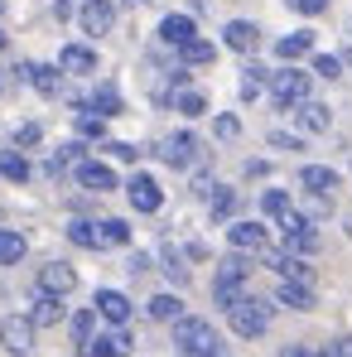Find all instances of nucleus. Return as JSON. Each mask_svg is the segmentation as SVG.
I'll use <instances>...</instances> for the list:
<instances>
[{
  "label": "nucleus",
  "mask_w": 352,
  "mask_h": 357,
  "mask_svg": "<svg viewBox=\"0 0 352 357\" xmlns=\"http://www.w3.org/2000/svg\"><path fill=\"white\" fill-rule=\"evenodd\" d=\"M174 348L183 357H222V343H217V328L198 314H183L174 319Z\"/></svg>",
  "instance_id": "f257e3e1"
},
{
  "label": "nucleus",
  "mask_w": 352,
  "mask_h": 357,
  "mask_svg": "<svg viewBox=\"0 0 352 357\" xmlns=\"http://www.w3.org/2000/svg\"><path fill=\"white\" fill-rule=\"evenodd\" d=\"M227 324H232L236 338H266V328H270V299L241 295L232 309H227Z\"/></svg>",
  "instance_id": "f03ea898"
},
{
  "label": "nucleus",
  "mask_w": 352,
  "mask_h": 357,
  "mask_svg": "<svg viewBox=\"0 0 352 357\" xmlns=\"http://www.w3.org/2000/svg\"><path fill=\"white\" fill-rule=\"evenodd\" d=\"M246 275H251V266H246V256L232 251L222 266H217V280H213V299L222 304V309H232L236 299L246 295Z\"/></svg>",
  "instance_id": "7ed1b4c3"
},
{
  "label": "nucleus",
  "mask_w": 352,
  "mask_h": 357,
  "mask_svg": "<svg viewBox=\"0 0 352 357\" xmlns=\"http://www.w3.org/2000/svg\"><path fill=\"white\" fill-rule=\"evenodd\" d=\"M270 102L280 112H294L299 102H309V73L285 68V73H270Z\"/></svg>",
  "instance_id": "20e7f679"
},
{
  "label": "nucleus",
  "mask_w": 352,
  "mask_h": 357,
  "mask_svg": "<svg viewBox=\"0 0 352 357\" xmlns=\"http://www.w3.org/2000/svg\"><path fill=\"white\" fill-rule=\"evenodd\" d=\"M280 237H285V251H290V256H314V251H319V227H314L304 213H294V208L280 218Z\"/></svg>",
  "instance_id": "39448f33"
},
{
  "label": "nucleus",
  "mask_w": 352,
  "mask_h": 357,
  "mask_svg": "<svg viewBox=\"0 0 352 357\" xmlns=\"http://www.w3.org/2000/svg\"><path fill=\"white\" fill-rule=\"evenodd\" d=\"M112 24H116V5L112 0H82L77 5V29L82 34L102 39V34H112Z\"/></svg>",
  "instance_id": "423d86ee"
},
{
  "label": "nucleus",
  "mask_w": 352,
  "mask_h": 357,
  "mask_svg": "<svg viewBox=\"0 0 352 357\" xmlns=\"http://www.w3.org/2000/svg\"><path fill=\"white\" fill-rule=\"evenodd\" d=\"M0 343H5L10 353H29V348H34V324H29V314H5V319H0Z\"/></svg>",
  "instance_id": "0eeeda50"
},
{
  "label": "nucleus",
  "mask_w": 352,
  "mask_h": 357,
  "mask_svg": "<svg viewBox=\"0 0 352 357\" xmlns=\"http://www.w3.org/2000/svg\"><path fill=\"white\" fill-rule=\"evenodd\" d=\"M160 155H164V165H174V169L198 165V135H193V130H174V135L160 145Z\"/></svg>",
  "instance_id": "6e6552de"
},
{
  "label": "nucleus",
  "mask_w": 352,
  "mask_h": 357,
  "mask_svg": "<svg viewBox=\"0 0 352 357\" xmlns=\"http://www.w3.org/2000/svg\"><path fill=\"white\" fill-rule=\"evenodd\" d=\"M125 198H130V208H135V213H160V203H164L160 183H155L150 174H130V183H125Z\"/></svg>",
  "instance_id": "1a4fd4ad"
},
{
  "label": "nucleus",
  "mask_w": 352,
  "mask_h": 357,
  "mask_svg": "<svg viewBox=\"0 0 352 357\" xmlns=\"http://www.w3.org/2000/svg\"><path fill=\"white\" fill-rule=\"evenodd\" d=\"M77 285V271L68 266V261H49V266H39V295H68Z\"/></svg>",
  "instance_id": "9d476101"
},
{
  "label": "nucleus",
  "mask_w": 352,
  "mask_h": 357,
  "mask_svg": "<svg viewBox=\"0 0 352 357\" xmlns=\"http://www.w3.org/2000/svg\"><path fill=\"white\" fill-rule=\"evenodd\" d=\"M130 333L125 328H112V333H102V338H92V343H82L77 353L82 357H130Z\"/></svg>",
  "instance_id": "9b49d317"
},
{
  "label": "nucleus",
  "mask_w": 352,
  "mask_h": 357,
  "mask_svg": "<svg viewBox=\"0 0 352 357\" xmlns=\"http://www.w3.org/2000/svg\"><path fill=\"white\" fill-rule=\"evenodd\" d=\"M227 241H232V251L246 256V251H266V246H270V232H266L261 222H232V227H227Z\"/></svg>",
  "instance_id": "f8f14e48"
},
{
  "label": "nucleus",
  "mask_w": 352,
  "mask_h": 357,
  "mask_svg": "<svg viewBox=\"0 0 352 357\" xmlns=\"http://www.w3.org/2000/svg\"><path fill=\"white\" fill-rule=\"evenodd\" d=\"M299 188L314 193V198H328V193L338 188V169H328V165H304V169H299Z\"/></svg>",
  "instance_id": "ddd939ff"
},
{
  "label": "nucleus",
  "mask_w": 352,
  "mask_h": 357,
  "mask_svg": "<svg viewBox=\"0 0 352 357\" xmlns=\"http://www.w3.org/2000/svg\"><path fill=\"white\" fill-rule=\"evenodd\" d=\"M266 266H270L280 280H304V285L314 280V271L304 266V256H290V251H266Z\"/></svg>",
  "instance_id": "4468645a"
},
{
  "label": "nucleus",
  "mask_w": 352,
  "mask_h": 357,
  "mask_svg": "<svg viewBox=\"0 0 352 357\" xmlns=\"http://www.w3.org/2000/svg\"><path fill=\"white\" fill-rule=\"evenodd\" d=\"M222 44H227L232 54H256V44H261V29H256L251 20H232V24L222 29Z\"/></svg>",
  "instance_id": "2eb2a0df"
},
{
  "label": "nucleus",
  "mask_w": 352,
  "mask_h": 357,
  "mask_svg": "<svg viewBox=\"0 0 352 357\" xmlns=\"http://www.w3.org/2000/svg\"><path fill=\"white\" fill-rule=\"evenodd\" d=\"M160 39H164L169 49H183L188 39H198V29H193V15H164V20H160Z\"/></svg>",
  "instance_id": "dca6fc26"
},
{
  "label": "nucleus",
  "mask_w": 352,
  "mask_h": 357,
  "mask_svg": "<svg viewBox=\"0 0 352 357\" xmlns=\"http://www.w3.org/2000/svg\"><path fill=\"white\" fill-rule=\"evenodd\" d=\"M77 183L92 188V193H112V188H116V174H112L102 160H82V165H77Z\"/></svg>",
  "instance_id": "f3484780"
},
{
  "label": "nucleus",
  "mask_w": 352,
  "mask_h": 357,
  "mask_svg": "<svg viewBox=\"0 0 352 357\" xmlns=\"http://www.w3.org/2000/svg\"><path fill=\"white\" fill-rule=\"evenodd\" d=\"M275 304H285V309H314V285H304V280H280L275 285Z\"/></svg>",
  "instance_id": "a211bd4d"
},
{
  "label": "nucleus",
  "mask_w": 352,
  "mask_h": 357,
  "mask_svg": "<svg viewBox=\"0 0 352 357\" xmlns=\"http://www.w3.org/2000/svg\"><path fill=\"white\" fill-rule=\"evenodd\" d=\"M97 314H102L107 324L125 328V319H130V299L121 295V290H97Z\"/></svg>",
  "instance_id": "6ab92c4d"
},
{
  "label": "nucleus",
  "mask_w": 352,
  "mask_h": 357,
  "mask_svg": "<svg viewBox=\"0 0 352 357\" xmlns=\"http://www.w3.org/2000/svg\"><path fill=\"white\" fill-rule=\"evenodd\" d=\"M59 73H77V77H82V73H97V54H92L87 44H68L59 54Z\"/></svg>",
  "instance_id": "aec40b11"
},
{
  "label": "nucleus",
  "mask_w": 352,
  "mask_h": 357,
  "mask_svg": "<svg viewBox=\"0 0 352 357\" xmlns=\"http://www.w3.org/2000/svg\"><path fill=\"white\" fill-rule=\"evenodd\" d=\"M294 121H299V130H314V135H319V130H328L333 112H328L323 102H299V107H294Z\"/></svg>",
  "instance_id": "412c9836"
},
{
  "label": "nucleus",
  "mask_w": 352,
  "mask_h": 357,
  "mask_svg": "<svg viewBox=\"0 0 352 357\" xmlns=\"http://www.w3.org/2000/svg\"><path fill=\"white\" fill-rule=\"evenodd\" d=\"M24 77H29V82H34V92H44V97H59V92H63V73H59V68L29 63V68H24Z\"/></svg>",
  "instance_id": "4be33fe9"
},
{
  "label": "nucleus",
  "mask_w": 352,
  "mask_h": 357,
  "mask_svg": "<svg viewBox=\"0 0 352 357\" xmlns=\"http://www.w3.org/2000/svg\"><path fill=\"white\" fill-rule=\"evenodd\" d=\"M87 112H97V116L107 121V116H121V112H125V102H121V92L112 87V82H102V87L92 92V102H87Z\"/></svg>",
  "instance_id": "5701e85b"
},
{
  "label": "nucleus",
  "mask_w": 352,
  "mask_h": 357,
  "mask_svg": "<svg viewBox=\"0 0 352 357\" xmlns=\"http://www.w3.org/2000/svg\"><path fill=\"white\" fill-rule=\"evenodd\" d=\"M29 324H34V328H54V324H63V304H59V295H39V299H34V309H29Z\"/></svg>",
  "instance_id": "b1692460"
},
{
  "label": "nucleus",
  "mask_w": 352,
  "mask_h": 357,
  "mask_svg": "<svg viewBox=\"0 0 352 357\" xmlns=\"http://www.w3.org/2000/svg\"><path fill=\"white\" fill-rule=\"evenodd\" d=\"M24 251H29L24 232H15V227H0V266H15V261H24Z\"/></svg>",
  "instance_id": "393cba45"
},
{
  "label": "nucleus",
  "mask_w": 352,
  "mask_h": 357,
  "mask_svg": "<svg viewBox=\"0 0 352 357\" xmlns=\"http://www.w3.org/2000/svg\"><path fill=\"white\" fill-rule=\"evenodd\" d=\"M309 49H314V34H309V29H299V34H285V39L275 44V59L294 63V59H304Z\"/></svg>",
  "instance_id": "a878e982"
},
{
  "label": "nucleus",
  "mask_w": 352,
  "mask_h": 357,
  "mask_svg": "<svg viewBox=\"0 0 352 357\" xmlns=\"http://www.w3.org/2000/svg\"><path fill=\"white\" fill-rule=\"evenodd\" d=\"M150 319H155V324H174V319H183V299L178 295H155L150 299Z\"/></svg>",
  "instance_id": "bb28decb"
},
{
  "label": "nucleus",
  "mask_w": 352,
  "mask_h": 357,
  "mask_svg": "<svg viewBox=\"0 0 352 357\" xmlns=\"http://www.w3.org/2000/svg\"><path fill=\"white\" fill-rule=\"evenodd\" d=\"M97 241H102V246H125V241H130V227H125L121 218H102V222H97Z\"/></svg>",
  "instance_id": "cd10ccee"
},
{
  "label": "nucleus",
  "mask_w": 352,
  "mask_h": 357,
  "mask_svg": "<svg viewBox=\"0 0 352 357\" xmlns=\"http://www.w3.org/2000/svg\"><path fill=\"white\" fill-rule=\"evenodd\" d=\"M174 112H183V116H203V112H208V97L193 92V87H183V92H174Z\"/></svg>",
  "instance_id": "c85d7f7f"
},
{
  "label": "nucleus",
  "mask_w": 352,
  "mask_h": 357,
  "mask_svg": "<svg viewBox=\"0 0 352 357\" xmlns=\"http://www.w3.org/2000/svg\"><path fill=\"white\" fill-rule=\"evenodd\" d=\"M68 241H72V246L97 251V246H102V241H97V222H82V218H77V222H68Z\"/></svg>",
  "instance_id": "c756f323"
},
{
  "label": "nucleus",
  "mask_w": 352,
  "mask_h": 357,
  "mask_svg": "<svg viewBox=\"0 0 352 357\" xmlns=\"http://www.w3.org/2000/svg\"><path fill=\"white\" fill-rule=\"evenodd\" d=\"M0 174L10 178V183H24V178H29V160L10 150V155H0Z\"/></svg>",
  "instance_id": "7c9ffc66"
},
{
  "label": "nucleus",
  "mask_w": 352,
  "mask_h": 357,
  "mask_svg": "<svg viewBox=\"0 0 352 357\" xmlns=\"http://www.w3.org/2000/svg\"><path fill=\"white\" fill-rule=\"evenodd\" d=\"M261 208H266V218H285L290 213V193L285 188H266L261 193Z\"/></svg>",
  "instance_id": "2f4dec72"
},
{
  "label": "nucleus",
  "mask_w": 352,
  "mask_h": 357,
  "mask_svg": "<svg viewBox=\"0 0 352 357\" xmlns=\"http://www.w3.org/2000/svg\"><path fill=\"white\" fill-rule=\"evenodd\" d=\"M232 213H236V188H213V218L227 222Z\"/></svg>",
  "instance_id": "473e14b6"
},
{
  "label": "nucleus",
  "mask_w": 352,
  "mask_h": 357,
  "mask_svg": "<svg viewBox=\"0 0 352 357\" xmlns=\"http://www.w3.org/2000/svg\"><path fill=\"white\" fill-rule=\"evenodd\" d=\"M178 54H183V63H213V59H217V49H213L208 39H188Z\"/></svg>",
  "instance_id": "72a5a7b5"
},
{
  "label": "nucleus",
  "mask_w": 352,
  "mask_h": 357,
  "mask_svg": "<svg viewBox=\"0 0 352 357\" xmlns=\"http://www.w3.org/2000/svg\"><path fill=\"white\" fill-rule=\"evenodd\" d=\"M92 328H97V309L72 314V338H77V348H82V343H92Z\"/></svg>",
  "instance_id": "f704fd0d"
},
{
  "label": "nucleus",
  "mask_w": 352,
  "mask_h": 357,
  "mask_svg": "<svg viewBox=\"0 0 352 357\" xmlns=\"http://www.w3.org/2000/svg\"><path fill=\"white\" fill-rule=\"evenodd\" d=\"M266 77H270V73L251 63V68H246V77H241V97H246V102H256V97H261V82H266Z\"/></svg>",
  "instance_id": "c9c22d12"
},
{
  "label": "nucleus",
  "mask_w": 352,
  "mask_h": 357,
  "mask_svg": "<svg viewBox=\"0 0 352 357\" xmlns=\"http://www.w3.org/2000/svg\"><path fill=\"white\" fill-rule=\"evenodd\" d=\"M164 275H169L174 285H188V266H183V256H178L174 246H164Z\"/></svg>",
  "instance_id": "e433bc0d"
},
{
  "label": "nucleus",
  "mask_w": 352,
  "mask_h": 357,
  "mask_svg": "<svg viewBox=\"0 0 352 357\" xmlns=\"http://www.w3.org/2000/svg\"><path fill=\"white\" fill-rule=\"evenodd\" d=\"M314 73H319V77H328V82H333V77H338V73H343V59H333V54H319V59H314Z\"/></svg>",
  "instance_id": "4c0bfd02"
},
{
  "label": "nucleus",
  "mask_w": 352,
  "mask_h": 357,
  "mask_svg": "<svg viewBox=\"0 0 352 357\" xmlns=\"http://www.w3.org/2000/svg\"><path fill=\"white\" fill-rule=\"evenodd\" d=\"M102 130H107V121H102V116H77V135H87V140H102Z\"/></svg>",
  "instance_id": "58836bf2"
},
{
  "label": "nucleus",
  "mask_w": 352,
  "mask_h": 357,
  "mask_svg": "<svg viewBox=\"0 0 352 357\" xmlns=\"http://www.w3.org/2000/svg\"><path fill=\"white\" fill-rule=\"evenodd\" d=\"M213 130H217V140H236V135H241V121H236V116H217V121H213Z\"/></svg>",
  "instance_id": "ea45409f"
},
{
  "label": "nucleus",
  "mask_w": 352,
  "mask_h": 357,
  "mask_svg": "<svg viewBox=\"0 0 352 357\" xmlns=\"http://www.w3.org/2000/svg\"><path fill=\"white\" fill-rule=\"evenodd\" d=\"M290 5L299 15H323V10H328V0H290Z\"/></svg>",
  "instance_id": "a19ab883"
},
{
  "label": "nucleus",
  "mask_w": 352,
  "mask_h": 357,
  "mask_svg": "<svg viewBox=\"0 0 352 357\" xmlns=\"http://www.w3.org/2000/svg\"><path fill=\"white\" fill-rule=\"evenodd\" d=\"M323 357H352V338H333V343L323 348Z\"/></svg>",
  "instance_id": "79ce46f5"
},
{
  "label": "nucleus",
  "mask_w": 352,
  "mask_h": 357,
  "mask_svg": "<svg viewBox=\"0 0 352 357\" xmlns=\"http://www.w3.org/2000/svg\"><path fill=\"white\" fill-rule=\"evenodd\" d=\"M270 145H275V150H299V135H285V130H270Z\"/></svg>",
  "instance_id": "37998d69"
},
{
  "label": "nucleus",
  "mask_w": 352,
  "mask_h": 357,
  "mask_svg": "<svg viewBox=\"0 0 352 357\" xmlns=\"http://www.w3.org/2000/svg\"><path fill=\"white\" fill-rule=\"evenodd\" d=\"M107 150H112V155H116V160H125V165H130V160H135V155H140V150H135V145H121V140H112V145H107Z\"/></svg>",
  "instance_id": "c03bdc74"
},
{
  "label": "nucleus",
  "mask_w": 352,
  "mask_h": 357,
  "mask_svg": "<svg viewBox=\"0 0 352 357\" xmlns=\"http://www.w3.org/2000/svg\"><path fill=\"white\" fill-rule=\"evenodd\" d=\"M15 140H20V145H39V126H20Z\"/></svg>",
  "instance_id": "a18cd8bd"
},
{
  "label": "nucleus",
  "mask_w": 352,
  "mask_h": 357,
  "mask_svg": "<svg viewBox=\"0 0 352 357\" xmlns=\"http://www.w3.org/2000/svg\"><path fill=\"white\" fill-rule=\"evenodd\" d=\"M280 357H314V353H309L304 343H290V348H285V353H280Z\"/></svg>",
  "instance_id": "49530a36"
},
{
  "label": "nucleus",
  "mask_w": 352,
  "mask_h": 357,
  "mask_svg": "<svg viewBox=\"0 0 352 357\" xmlns=\"http://www.w3.org/2000/svg\"><path fill=\"white\" fill-rule=\"evenodd\" d=\"M130 5H145V0H130Z\"/></svg>",
  "instance_id": "de8ad7c7"
},
{
  "label": "nucleus",
  "mask_w": 352,
  "mask_h": 357,
  "mask_svg": "<svg viewBox=\"0 0 352 357\" xmlns=\"http://www.w3.org/2000/svg\"><path fill=\"white\" fill-rule=\"evenodd\" d=\"M348 59H352V54H348Z\"/></svg>",
  "instance_id": "09e8293b"
}]
</instances>
